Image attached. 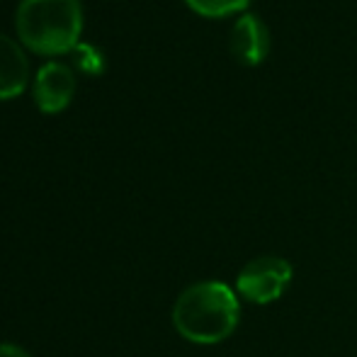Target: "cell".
I'll return each instance as SVG.
<instances>
[{
    "label": "cell",
    "mask_w": 357,
    "mask_h": 357,
    "mask_svg": "<svg viewBox=\"0 0 357 357\" xmlns=\"http://www.w3.org/2000/svg\"><path fill=\"white\" fill-rule=\"evenodd\" d=\"M75 95V75L66 63H47L34 78V102L44 114H56L71 105Z\"/></svg>",
    "instance_id": "obj_4"
},
{
    "label": "cell",
    "mask_w": 357,
    "mask_h": 357,
    "mask_svg": "<svg viewBox=\"0 0 357 357\" xmlns=\"http://www.w3.org/2000/svg\"><path fill=\"white\" fill-rule=\"evenodd\" d=\"M0 357H29L24 353L20 345H13V343H3L0 345Z\"/></svg>",
    "instance_id": "obj_9"
},
{
    "label": "cell",
    "mask_w": 357,
    "mask_h": 357,
    "mask_svg": "<svg viewBox=\"0 0 357 357\" xmlns=\"http://www.w3.org/2000/svg\"><path fill=\"white\" fill-rule=\"evenodd\" d=\"M241 301L229 284L204 280L180 291L173 306V326L195 345H216L236 333Z\"/></svg>",
    "instance_id": "obj_1"
},
{
    "label": "cell",
    "mask_w": 357,
    "mask_h": 357,
    "mask_svg": "<svg viewBox=\"0 0 357 357\" xmlns=\"http://www.w3.org/2000/svg\"><path fill=\"white\" fill-rule=\"evenodd\" d=\"M20 42L42 56L66 54L78 47L83 32L80 0H22L15 15Z\"/></svg>",
    "instance_id": "obj_2"
},
{
    "label": "cell",
    "mask_w": 357,
    "mask_h": 357,
    "mask_svg": "<svg viewBox=\"0 0 357 357\" xmlns=\"http://www.w3.org/2000/svg\"><path fill=\"white\" fill-rule=\"evenodd\" d=\"M73 63L78 71L90 73V75H100L105 71L102 54L95 47H90V44H78V47L73 49Z\"/></svg>",
    "instance_id": "obj_8"
},
{
    "label": "cell",
    "mask_w": 357,
    "mask_h": 357,
    "mask_svg": "<svg viewBox=\"0 0 357 357\" xmlns=\"http://www.w3.org/2000/svg\"><path fill=\"white\" fill-rule=\"evenodd\" d=\"M231 54L243 66H258L270 54V29L258 15L243 13L231 27Z\"/></svg>",
    "instance_id": "obj_5"
},
{
    "label": "cell",
    "mask_w": 357,
    "mask_h": 357,
    "mask_svg": "<svg viewBox=\"0 0 357 357\" xmlns=\"http://www.w3.org/2000/svg\"><path fill=\"white\" fill-rule=\"evenodd\" d=\"M291 278H294V268L289 260L280 255H260L241 268L236 278V291L250 304L268 306L282 299L291 284Z\"/></svg>",
    "instance_id": "obj_3"
},
{
    "label": "cell",
    "mask_w": 357,
    "mask_h": 357,
    "mask_svg": "<svg viewBox=\"0 0 357 357\" xmlns=\"http://www.w3.org/2000/svg\"><path fill=\"white\" fill-rule=\"evenodd\" d=\"M29 83V61L22 47L8 34H0V100L17 98Z\"/></svg>",
    "instance_id": "obj_6"
},
{
    "label": "cell",
    "mask_w": 357,
    "mask_h": 357,
    "mask_svg": "<svg viewBox=\"0 0 357 357\" xmlns=\"http://www.w3.org/2000/svg\"><path fill=\"white\" fill-rule=\"evenodd\" d=\"M185 3L202 17H229V15L243 13L250 0H185Z\"/></svg>",
    "instance_id": "obj_7"
}]
</instances>
